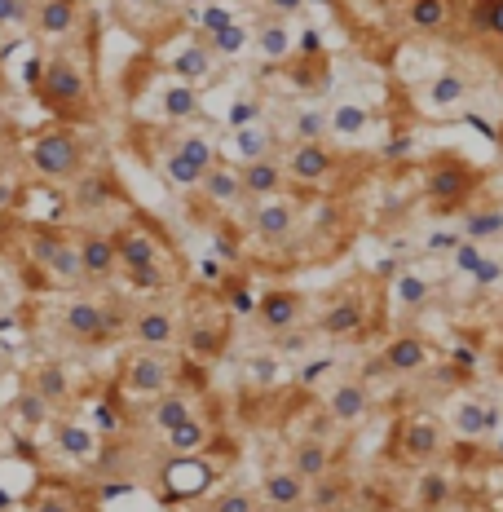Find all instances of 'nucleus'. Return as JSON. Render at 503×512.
<instances>
[{
    "label": "nucleus",
    "instance_id": "f257e3e1",
    "mask_svg": "<svg viewBox=\"0 0 503 512\" xmlns=\"http://www.w3.org/2000/svg\"><path fill=\"white\" fill-rule=\"evenodd\" d=\"M40 106L53 115L58 124H93L98 120V98H93V80L84 71V62L76 53L58 49L49 58H40V71L31 80Z\"/></svg>",
    "mask_w": 503,
    "mask_h": 512
},
{
    "label": "nucleus",
    "instance_id": "f03ea898",
    "mask_svg": "<svg viewBox=\"0 0 503 512\" xmlns=\"http://www.w3.org/2000/svg\"><path fill=\"white\" fill-rule=\"evenodd\" d=\"M111 243H115V265H120L124 279L133 287H146V292L173 287V279H177L173 252H168L164 234H159L146 217L124 221V226L111 234Z\"/></svg>",
    "mask_w": 503,
    "mask_h": 512
},
{
    "label": "nucleus",
    "instance_id": "7ed1b4c3",
    "mask_svg": "<svg viewBox=\"0 0 503 512\" xmlns=\"http://www.w3.org/2000/svg\"><path fill=\"white\" fill-rule=\"evenodd\" d=\"M84 159H89V146H84V137L76 133V124L40 128L27 146L31 173L45 181H76L84 173Z\"/></svg>",
    "mask_w": 503,
    "mask_h": 512
},
{
    "label": "nucleus",
    "instance_id": "20e7f679",
    "mask_svg": "<svg viewBox=\"0 0 503 512\" xmlns=\"http://www.w3.org/2000/svg\"><path fill=\"white\" fill-rule=\"evenodd\" d=\"M27 261L36 265L53 287H84L76 239H71V234L49 230V226H31L27 230Z\"/></svg>",
    "mask_w": 503,
    "mask_h": 512
},
{
    "label": "nucleus",
    "instance_id": "39448f33",
    "mask_svg": "<svg viewBox=\"0 0 503 512\" xmlns=\"http://www.w3.org/2000/svg\"><path fill=\"white\" fill-rule=\"evenodd\" d=\"M58 323H62V336L76 340V345H89V349H98L124 332L120 309H111L106 301H98V296H76V301H67Z\"/></svg>",
    "mask_w": 503,
    "mask_h": 512
},
{
    "label": "nucleus",
    "instance_id": "423d86ee",
    "mask_svg": "<svg viewBox=\"0 0 503 512\" xmlns=\"http://www.w3.org/2000/svg\"><path fill=\"white\" fill-rule=\"evenodd\" d=\"M120 384L128 393L155 398V393H164V389H173V384H177V362H173L168 349L137 345L133 354H124V362H120Z\"/></svg>",
    "mask_w": 503,
    "mask_h": 512
},
{
    "label": "nucleus",
    "instance_id": "0eeeda50",
    "mask_svg": "<svg viewBox=\"0 0 503 512\" xmlns=\"http://www.w3.org/2000/svg\"><path fill=\"white\" fill-rule=\"evenodd\" d=\"M473 168L464 164V159H455V155H442V159H433V164L424 168V195H428V204L433 208H455L459 199L473 190Z\"/></svg>",
    "mask_w": 503,
    "mask_h": 512
},
{
    "label": "nucleus",
    "instance_id": "6e6552de",
    "mask_svg": "<svg viewBox=\"0 0 503 512\" xmlns=\"http://www.w3.org/2000/svg\"><path fill=\"white\" fill-rule=\"evenodd\" d=\"M278 159H283L287 181H301V186H323L340 168V155L327 142H292Z\"/></svg>",
    "mask_w": 503,
    "mask_h": 512
},
{
    "label": "nucleus",
    "instance_id": "1a4fd4ad",
    "mask_svg": "<svg viewBox=\"0 0 503 512\" xmlns=\"http://www.w3.org/2000/svg\"><path fill=\"white\" fill-rule=\"evenodd\" d=\"M217 482V464L203 460V455H173V464L164 468V486H168V499L186 504V499H199L208 495V486Z\"/></svg>",
    "mask_w": 503,
    "mask_h": 512
},
{
    "label": "nucleus",
    "instance_id": "9d476101",
    "mask_svg": "<svg viewBox=\"0 0 503 512\" xmlns=\"http://www.w3.org/2000/svg\"><path fill=\"white\" fill-rule=\"evenodd\" d=\"M252 234L261 243H283L292 239V230L301 226V204L287 195H265V199H252Z\"/></svg>",
    "mask_w": 503,
    "mask_h": 512
},
{
    "label": "nucleus",
    "instance_id": "9b49d317",
    "mask_svg": "<svg viewBox=\"0 0 503 512\" xmlns=\"http://www.w3.org/2000/svg\"><path fill=\"white\" fill-rule=\"evenodd\" d=\"M393 451L406 464H428L437 451H442V424L433 415H406L393 433Z\"/></svg>",
    "mask_w": 503,
    "mask_h": 512
},
{
    "label": "nucleus",
    "instance_id": "f8f14e48",
    "mask_svg": "<svg viewBox=\"0 0 503 512\" xmlns=\"http://www.w3.org/2000/svg\"><path fill=\"white\" fill-rule=\"evenodd\" d=\"M80 18H84L80 0H31V9H27V27L36 31L40 40H53V45L71 40Z\"/></svg>",
    "mask_w": 503,
    "mask_h": 512
},
{
    "label": "nucleus",
    "instance_id": "ddd939ff",
    "mask_svg": "<svg viewBox=\"0 0 503 512\" xmlns=\"http://www.w3.org/2000/svg\"><path fill=\"white\" fill-rule=\"evenodd\" d=\"M252 314H256V323H261V332L283 336V332H292V327L301 323L305 296L292 292V287H270V292H261V301L252 305Z\"/></svg>",
    "mask_w": 503,
    "mask_h": 512
},
{
    "label": "nucleus",
    "instance_id": "4468645a",
    "mask_svg": "<svg viewBox=\"0 0 503 512\" xmlns=\"http://www.w3.org/2000/svg\"><path fill=\"white\" fill-rule=\"evenodd\" d=\"M71 239H76L84 283H111L115 274H120V265H115V243L106 230H80V234H71Z\"/></svg>",
    "mask_w": 503,
    "mask_h": 512
},
{
    "label": "nucleus",
    "instance_id": "2eb2a0df",
    "mask_svg": "<svg viewBox=\"0 0 503 512\" xmlns=\"http://www.w3.org/2000/svg\"><path fill=\"white\" fill-rule=\"evenodd\" d=\"M217 71H221V58L212 53V45L203 36H195L190 45H181L173 58H168V76L181 80V84H195V89L217 80Z\"/></svg>",
    "mask_w": 503,
    "mask_h": 512
},
{
    "label": "nucleus",
    "instance_id": "dca6fc26",
    "mask_svg": "<svg viewBox=\"0 0 503 512\" xmlns=\"http://www.w3.org/2000/svg\"><path fill=\"white\" fill-rule=\"evenodd\" d=\"M428 358H433V349H428L424 336L398 332V336L389 340V345L380 349L376 371H384V376H420V371L428 367Z\"/></svg>",
    "mask_w": 503,
    "mask_h": 512
},
{
    "label": "nucleus",
    "instance_id": "f3484780",
    "mask_svg": "<svg viewBox=\"0 0 503 512\" xmlns=\"http://www.w3.org/2000/svg\"><path fill=\"white\" fill-rule=\"evenodd\" d=\"M362 327H367V305L353 292H331L327 309L318 314V332L331 340H353V336H362Z\"/></svg>",
    "mask_w": 503,
    "mask_h": 512
},
{
    "label": "nucleus",
    "instance_id": "a211bd4d",
    "mask_svg": "<svg viewBox=\"0 0 503 512\" xmlns=\"http://www.w3.org/2000/svg\"><path fill=\"white\" fill-rule=\"evenodd\" d=\"M367 411H371V389H367V380L362 376H345V380H336L331 384V393H327V415L336 424H358V420H367Z\"/></svg>",
    "mask_w": 503,
    "mask_h": 512
},
{
    "label": "nucleus",
    "instance_id": "6ab92c4d",
    "mask_svg": "<svg viewBox=\"0 0 503 512\" xmlns=\"http://www.w3.org/2000/svg\"><path fill=\"white\" fill-rule=\"evenodd\" d=\"M128 336H133L137 345H146V349H173L181 332H177V318L168 314V309L146 305V309H137V314H133Z\"/></svg>",
    "mask_w": 503,
    "mask_h": 512
},
{
    "label": "nucleus",
    "instance_id": "aec40b11",
    "mask_svg": "<svg viewBox=\"0 0 503 512\" xmlns=\"http://www.w3.org/2000/svg\"><path fill=\"white\" fill-rule=\"evenodd\" d=\"M305 495H309V482L296 473L292 464H287V468H270V473H265V482H261V499L274 512L305 508Z\"/></svg>",
    "mask_w": 503,
    "mask_h": 512
},
{
    "label": "nucleus",
    "instance_id": "412c9836",
    "mask_svg": "<svg viewBox=\"0 0 503 512\" xmlns=\"http://www.w3.org/2000/svg\"><path fill=\"white\" fill-rule=\"evenodd\" d=\"M239 181H243V199H265V195H283L287 173H283V159L278 155H261L239 164Z\"/></svg>",
    "mask_w": 503,
    "mask_h": 512
},
{
    "label": "nucleus",
    "instance_id": "4be33fe9",
    "mask_svg": "<svg viewBox=\"0 0 503 512\" xmlns=\"http://www.w3.org/2000/svg\"><path fill=\"white\" fill-rule=\"evenodd\" d=\"M468 93H473V84H468V76H459V71H437L433 80L420 84L424 111H455V106H464Z\"/></svg>",
    "mask_w": 503,
    "mask_h": 512
},
{
    "label": "nucleus",
    "instance_id": "5701e85b",
    "mask_svg": "<svg viewBox=\"0 0 503 512\" xmlns=\"http://www.w3.org/2000/svg\"><path fill=\"white\" fill-rule=\"evenodd\" d=\"M451 424H455V433L459 437H490L499 429V402H490V398H464V402H455V415H451Z\"/></svg>",
    "mask_w": 503,
    "mask_h": 512
},
{
    "label": "nucleus",
    "instance_id": "b1692460",
    "mask_svg": "<svg viewBox=\"0 0 503 512\" xmlns=\"http://www.w3.org/2000/svg\"><path fill=\"white\" fill-rule=\"evenodd\" d=\"M402 18H406V27L420 31V36H442V31H451V23H455V0H406Z\"/></svg>",
    "mask_w": 503,
    "mask_h": 512
},
{
    "label": "nucleus",
    "instance_id": "393cba45",
    "mask_svg": "<svg viewBox=\"0 0 503 512\" xmlns=\"http://www.w3.org/2000/svg\"><path fill=\"white\" fill-rule=\"evenodd\" d=\"M274 151H278V133L265 120L230 128V159L234 164H248V159H261V155H274Z\"/></svg>",
    "mask_w": 503,
    "mask_h": 512
},
{
    "label": "nucleus",
    "instance_id": "a878e982",
    "mask_svg": "<svg viewBox=\"0 0 503 512\" xmlns=\"http://www.w3.org/2000/svg\"><path fill=\"white\" fill-rule=\"evenodd\" d=\"M203 199H208L212 208H230L243 199V181H239V164H226V159H212V168L203 173L199 181Z\"/></svg>",
    "mask_w": 503,
    "mask_h": 512
},
{
    "label": "nucleus",
    "instance_id": "bb28decb",
    "mask_svg": "<svg viewBox=\"0 0 503 512\" xmlns=\"http://www.w3.org/2000/svg\"><path fill=\"white\" fill-rule=\"evenodd\" d=\"M190 415H195V398L181 389H164V393H155L151 407H146V424H151L155 433H168L173 424L190 420Z\"/></svg>",
    "mask_w": 503,
    "mask_h": 512
},
{
    "label": "nucleus",
    "instance_id": "cd10ccee",
    "mask_svg": "<svg viewBox=\"0 0 503 512\" xmlns=\"http://www.w3.org/2000/svg\"><path fill=\"white\" fill-rule=\"evenodd\" d=\"M451 261H455V270H459V274H468V279H477V283H499V279H503V265L486 252V243H468V239H459V243H455V252H451Z\"/></svg>",
    "mask_w": 503,
    "mask_h": 512
},
{
    "label": "nucleus",
    "instance_id": "c85d7f7f",
    "mask_svg": "<svg viewBox=\"0 0 503 512\" xmlns=\"http://www.w3.org/2000/svg\"><path fill=\"white\" fill-rule=\"evenodd\" d=\"M252 45H256V53H261L265 62H287V58H292V49H296V40H292V27H287V18L265 14L261 27L252 31Z\"/></svg>",
    "mask_w": 503,
    "mask_h": 512
},
{
    "label": "nucleus",
    "instance_id": "c756f323",
    "mask_svg": "<svg viewBox=\"0 0 503 512\" xmlns=\"http://www.w3.org/2000/svg\"><path fill=\"white\" fill-rule=\"evenodd\" d=\"M155 111H159V120H168V124H186V120H195L199 115V89L195 84H164L159 89V98H155Z\"/></svg>",
    "mask_w": 503,
    "mask_h": 512
},
{
    "label": "nucleus",
    "instance_id": "7c9ffc66",
    "mask_svg": "<svg viewBox=\"0 0 503 512\" xmlns=\"http://www.w3.org/2000/svg\"><path fill=\"white\" fill-rule=\"evenodd\" d=\"M53 442H58L62 455H71V460H80V464H89L93 455H98V433L80 420H53Z\"/></svg>",
    "mask_w": 503,
    "mask_h": 512
},
{
    "label": "nucleus",
    "instance_id": "2f4dec72",
    "mask_svg": "<svg viewBox=\"0 0 503 512\" xmlns=\"http://www.w3.org/2000/svg\"><path fill=\"white\" fill-rule=\"evenodd\" d=\"M468 36L503 49V0H468Z\"/></svg>",
    "mask_w": 503,
    "mask_h": 512
},
{
    "label": "nucleus",
    "instance_id": "473e14b6",
    "mask_svg": "<svg viewBox=\"0 0 503 512\" xmlns=\"http://www.w3.org/2000/svg\"><path fill=\"white\" fill-rule=\"evenodd\" d=\"M27 512H84V499L62 482H40L27 499Z\"/></svg>",
    "mask_w": 503,
    "mask_h": 512
},
{
    "label": "nucleus",
    "instance_id": "72a5a7b5",
    "mask_svg": "<svg viewBox=\"0 0 503 512\" xmlns=\"http://www.w3.org/2000/svg\"><path fill=\"white\" fill-rule=\"evenodd\" d=\"M31 393H40L49 407L67 402V398H71V376H67V367H62V362H40V367L31 371Z\"/></svg>",
    "mask_w": 503,
    "mask_h": 512
},
{
    "label": "nucleus",
    "instance_id": "f704fd0d",
    "mask_svg": "<svg viewBox=\"0 0 503 512\" xmlns=\"http://www.w3.org/2000/svg\"><path fill=\"white\" fill-rule=\"evenodd\" d=\"M292 468L305 477V482H318L323 473H331V451H327V442H318V437H301V442L292 446Z\"/></svg>",
    "mask_w": 503,
    "mask_h": 512
},
{
    "label": "nucleus",
    "instance_id": "c9c22d12",
    "mask_svg": "<svg viewBox=\"0 0 503 512\" xmlns=\"http://www.w3.org/2000/svg\"><path fill=\"white\" fill-rule=\"evenodd\" d=\"M371 128V111L362 102H336L327 111V133L336 137H362Z\"/></svg>",
    "mask_w": 503,
    "mask_h": 512
},
{
    "label": "nucleus",
    "instance_id": "e433bc0d",
    "mask_svg": "<svg viewBox=\"0 0 503 512\" xmlns=\"http://www.w3.org/2000/svg\"><path fill=\"white\" fill-rule=\"evenodd\" d=\"M212 45V53L217 58H243V53L252 49V27L248 23H239V18H230L226 27H217L212 36H203Z\"/></svg>",
    "mask_w": 503,
    "mask_h": 512
},
{
    "label": "nucleus",
    "instance_id": "4c0bfd02",
    "mask_svg": "<svg viewBox=\"0 0 503 512\" xmlns=\"http://www.w3.org/2000/svg\"><path fill=\"white\" fill-rule=\"evenodd\" d=\"M464 234L468 243H495L503 239V208H468L464 212Z\"/></svg>",
    "mask_w": 503,
    "mask_h": 512
},
{
    "label": "nucleus",
    "instance_id": "58836bf2",
    "mask_svg": "<svg viewBox=\"0 0 503 512\" xmlns=\"http://www.w3.org/2000/svg\"><path fill=\"white\" fill-rule=\"evenodd\" d=\"M203 442H208V424H203L199 415H190V420H181L164 433V446L173 455H195V451H203Z\"/></svg>",
    "mask_w": 503,
    "mask_h": 512
},
{
    "label": "nucleus",
    "instance_id": "ea45409f",
    "mask_svg": "<svg viewBox=\"0 0 503 512\" xmlns=\"http://www.w3.org/2000/svg\"><path fill=\"white\" fill-rule=\"evenodd\" d=\"M393 296H398V305L402 309H424L428 301H433V283L424 279V274H415V270H402L398 279H393Z\"/></svg>",
    "mask_w": 503,
    "mask_h": 512
},
{
    "label": "nucleus",
    "instance_id": "a19ab883",
    "mask_svg": "<svg viewBox=\"0 0 503 512\" xmlns=\"http://www.w3.org/2000/svg\"><path fill=\"white\" fill-rule=\"evenodd\" d=\"M168 146H173L181 159H190L199 173H208L212 159H217V146H212L203 133H190V128H186V133H173V142H168Z\"/></svg>",
    "mask_w": 503,
    "mask_h": 512
},
{
    "label": "nucleus",
    "instance_id": "79ce46f5",
    "mask_svg": "<svg viewBox=\"0 0 503 512\" xmlns=\"http://www.w3.org/2000/svg\"><path fill=\"white\" fill-rule=\"evenodd\" d=\"M226 332H230L226 314H217V318H195V323H190V349H195V354H217L221 340H226Z\"/></svg>",
    "mask_w": 503,
    "mask_h": 512
},
{
    "label": "nucleus",
    "instance_id": "37998d69",
    "mask_svg": "<svg viewBox=\"0 0 503 512\" xmlns=\"http://www.w3.org/2000/svg\"><path fill=\"white\" fill-rule=\"evenodd\" d=\"M345 495H349V482H340L336 473H323V477H318V482H309L305 504H314L318 512H331V508H340V504H345Z\"/></svg>",
    "mask_w": 503,
    "mask_h": 512
},
{
    "label": "nucleus",
    "instance_id": "c03bdc74",
    "mask_svg": "<svg viewBox=\"0 0 503 512\" xmlns=\"http://www.w3.org/2000/svg\"><path fill=\"white\" fill-rule=\"evenodd\" d=\"M159 168H164V181L168 186H177V190H199V181H203V173L195 164H190V159H181L173 146H168L164 151V159H159Z\"/></svg>",
    "mask_w": 503,
    "mask_h": 512
},
{
    "label": "nucleus",
    "instance_id": "a18cd8bd",
    "mask_svg": "<svg viewBox=\"0 0 503 512\" xmlns=\"http://www.w3.org/2000/svg\"><path fill=\"white\" fill-rule=\"evenodd\" d=\"M446 499H451V477L446 473H420V490H415V504H420L424 512L442 508Z\"/></svg>",
    "mask_w": 503,
    "mask_h": 512
},
{
    "label": "nucleus",
    "instance_id": "49530a36",
    "mask_svg": "<svg viewBox=\"0 0 503 512\" xmlns=\"http://www.w3.org/2000/svg\"><path fill=\"white\" fill-rule=\"evenodd\" d=\"M327 137V115L305 106V111L292 115V142H323Z\"/></svg>",
    "mask_w": 503,
    "mask_h": 512
},
{
    "label": "nucleus",
    "instance_id": "de8ad7c7",
    "mask_svg": "<svg viewBox=\"0 0 503 512\" xmlns=\"http://www.w3.org/2000/svg\"><path fill=\"white\" fill-rule=\"evenodd\" d=\"M49 402L45 398H40V393H18V398H14V415H18V420H23V429H40V424H49Z\"/></svg>",
    "mask_w": 503,
    "mask_h": 512
},
{
    "label": "nucleus",
    "instance_id": "09e8293b",
    "mask_svg": "<svg viewBox=\"0 0 503 512\" xmlns=\"http://www.w3.org/2000/svg\"><path fill=\"white\" fill-rule=\"evenodd\" d=\"M256 508H261V499H256L252 490L234 486V490H221L217 499H208V508L203 512H256Z\"/></svg>",
    "mask_w": 503,
    "mask_h": 512
},
{
    "label": "nucleus",
    "instance_id": "8fccbe9b",
    "mask_svg": "<svg viewBox=\"0 0 503 512\" xmlns=\"http://www.w3.org/2000/svg\"><path fill=\"white\" fill-rule=\"evenodd\" d=\"M252 120H265V102H261V98H252V93H243V98H234V102H230L226 128H243V124H252Z\"/></svg>",
    "mask_w": 503,
    "mask_h": 512
},
{
    "label": "nucleus",
    "instance_id": "3c124183",
    "mask_svg": "<svg viewBox=\"0 0 503 512\" xmlns=\"http://www.w3.org/2000/svg\"><path fill=\"white\" fill-rule=\"evenodd\" d=\"M331 371H336V358L331 354H318V358H309L301 371H296V384H301V389H314V384H323Z\"/></svg>",
    "mask_w": 503,
    "mask_h": 512
},
{
    "label": "nucleus",
    "instance_id": "603ef678",
    "mask_svg": "<svg viewBox=\"0 0 503 512\" xmlns=\"http://www.w3.org/2000/svg\"><path fill=\"white\" fill-rule=\"evenodd\" d=\"M248 371H252L256 384H274L278 376H283V362H278L274 354H252L248 358Z\"/></svg>",
    "mask_w": 503,
    "mask_h": 512
},
{
    "label": "nucleus",
    "instance_id": "864d4df0",
    "mask_svg": "<svg viewBox=\"0 0 503 512\" xmlns=\"http://www.w3.org/2000/svg\"><path fill=\"white\" fill-rule=\"evenodd\" d=\"M27 9H31V0H0V31L23 27L27 23Z\"/></svg>",
    "mask_w": 503,
    "mask_h": 512
},
{
    "label": "nucleus",
    "instance_id": "5fc2aeb1",
    "mask_svg": "<svg viewBox=\"0 0 503 512\" xmlns=\"http://www.w3.org/2000/svg\"><path fill=\"white\" fill-rule=\"evenodd\" d=\"M230 18H234V14H230L226 5H203V14H199V27H203V31H199V36H212V31L226 27Z\"/></svg>",
    "mask_w": 503,
    "mask_h": 512
},
{
    "label": "nucleus",
    "instance_id": "6e6d98bb",
    "mask_svg": "<svg viewBox=\"0 0 503 512\" xmlns=\"http://www.w3.org/2000/svg\"><path fill=\"white\" fill-rule=\"evenodd\" d=\"M459 239H464V234H459V230H433V234H428V239H424V252H446V256H451Z\"/></svg>",
    "mask_w": 503,
    "mask_h": 512
},
{
    "label": "nucleus",
    "instance_id": "4d7b16f0",
    "mask_svg": "<svg viewBox=\"0 0 503 512\" xmlns=\"http://www.w3.org/2000/svg\"><path fill=\"white\" fill-rule=\"evenodd\" d=\"M265 5V14H274V18H296L305 9V0H261Z\"/></svg>",
    "mask_w": 503,
    "mask_h": 512
},
{
    "label": "nucleus",
    "instance_id": "13d9d810",
    "mask_svg": "<svg viewBox=\"0 0 503 512\" xmlns=\"http://www.w3.org/2000/svg\"><path fill=\"white\" fill-rule=\"evenodd\" d=\"M181 0H146V9H151V18H173Z\"/></svg>",
    "mask_w": 503,
    "mask_h": 512
},
{
    "label": "nucleus",
    "instance_id": "bf43d9fd",
    "mask_svg": "<svg viewBox=\"0 0 503 512\" xmlns=\"http://www.w3.org/2000/svg\"><path fill=\"white\" fill-rule=\"evenodd\" d=\"M301 53H309V58H314V53H323V40H318V31H305V40H301Z\"/></svg>",
    "mask_w": 503,
    "mask_h": 512
},
{
    "label": "nucleus",
    "instance_id": "052dcab7",
    "mask_svg": "<svg viewBox=\"0 0 503 512\" xmlns=\"http://www.w3.org/2000/svg\"><path fill=\"white\" fill-rule=\"evenodd\" d=\"M9 164V142H5V133H0V168Z\"/></svg>",
    "mask_w": 503,
    "mask_h": 512
},
{
    "label": "nucleus",
    "instance_id": "680f3d73",
    "mask_svg": "<svg viewBox=\"0 0 503 512\" xmlns=\"http://www.w3.org/2000/svg\"><path fill=\"white\" fill-rule=\"evenodd\" d=\"M0 371H9V349L0 345Z\"/></svg>",
    "mask_w": 503,
    "mask_h": 512
},
{
    "label": "nucleus",
    "instance_id": "e2e57ef3",
    "mask_svg": "<svg viewBox=\"0 0 503 512\" xmlns=\"http://www.w3.org/2000/svg\"><path fill=\"white\" fill-rule=\"evenodd\" d=\"M9 89V76H5V62H0V93Z\"/></svg>",
    "mask_w": 503,
    "mask_h": 512
},
{
    "label": "nucleus",
    "instance_id": "0e129e2a",
    "mask_svg": "<svg viewBox=\"0 0 503 512\" xmlns=\"http://www.w3.org/2000/svg\"><path fill=\"white\" fill-rule=\"evenodd\" d=\"M499 433V460H503V429H495Z\"/></svg>",
    "mask_w": 503,
    "mask_h": 512
}]
</instances>
